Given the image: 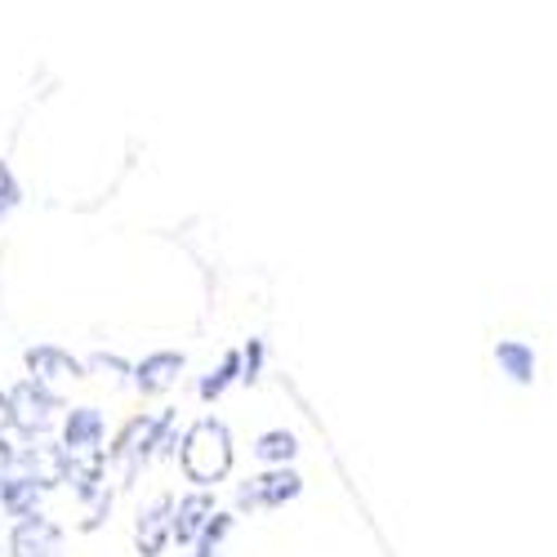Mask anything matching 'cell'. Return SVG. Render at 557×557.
<instances>
[{"instance_id": "obj_1", "label": "cell", "mask_w": 557, "mask_h": 557, "mask_svg": "<svg viewBox=\"0 0 557 557\" xmlns=\"http://www.w3.org/2000/svg\"><path fill=\"white\" fill-rule=\"evenodd\" d=\"M232 469V437L219 420H197L183 437V473L197 486H214L223 482Z\"/></svg>"}, {"instance_id": "obj_2", "label": "cell", "mask_w": 557, "mask_h": 557, "mask_svg": "<svg viewBox=\"0 0 557 557\" xmlns=\"http://www.w3.org/2000/svg\"><path fill=\"white\" fill-rule=\"evenodd\" d=\"M170 420H174V414L165 410V414H157V420H129L125 424V433L112 446V463H116L125 478H134V469L152 455V446H161V433L170 429Z\"/></svg>"}, {"instance_id": "obj_3", "label": "cell", "mask_w": 557, "mask_h": 557, "mask_svg": "<svg viewBox=\"0 0 557 557\" xmlns=\"http://www.w3.org/2000/svg\"><path fill=\"white\" fill-rule=\"evenodd\" d=\"M27 370H32V384H36L40 393H50L54 401L63 397V388H67V384L85 380L81 361H76V357H67L63 348H27Z\"/></svg>"}, {"instance_id": "obj_4", "label": "cell", "mask_w": 557, "mask_h": 557, "mask_svg": "<svg viewBox=\"0 0 557 557\" xmlns=\"http://www.w3.org/2000/svg\"><path fill=\"white\" fill-rule=\"evenodd\" d=\"M54 410H59V401L50 393H40L32 380H23L10 393V424H18L23 433H45L54 424Z\"/></svg>"}, {"instance_id": "obj_5", "label": "cell", "mask_w": 557, "mask_h": 557, "mask_svg": "<svg viewBox=\"0 0 557 557\" xmlns=\"http://www.w3.org/2000/svg\"><path fill=\"white\" fill-rule=\"evenodd\" d=\"M99 437H103V414L95 406H81V410L67 414V424H63V455L67 459L99 455Z\"/></svg>"}, {"instance_id": "obj_6", "label": "cell", "mask_w": 557, "mask_h": 557, "mask_svg": "<svg viewBox=\"0 0 557 557\" xmlns=\"http://www.w3.org/2000/svg\"><path fill=\"white\" fill-rule=\"evenodd\" d=\"M304 491L299 473L290 469H276V473H263V478H250V486H242V504L250 508H276V504H286Z\"/></svg>"}, {"instance_id": "obj_7", "label": "cell", "mask_w": 557, "mask_h": 557, "mask_svg": "<svg viewBox=\"0 0 557 557\" xmlns=\"http://www.w3.org/2000/svg\"><path fill=\"white\" fill-rule=\"evenodd\" d=\"M174 504H170V495H157L144 513H138V553L144 557H157L161 553V544H165V535L174 531Z\"/></svg>"}, {"instance_id": "obj_8", "label": "cell", "mask_w": 557, "mask_h": 557, "mask_svg": "<svg viewBox=\"0 0 557 557\" xmlns=\"http://www.w3.org/2000/svg\"><path fill=\"white\" fill-rule=\"evenodd\" d=\"M59 527L50 518H27L14 531V557H59Z\"/></svg>"}, {"instance_id": "obj_9", "label": "cell", "mask_w": 557, "mask_h": 557, "mask_svg": "<svg viewBox=\"0 0 557 557\" xmlns=\"http://www.w3.org/2000/svg\"><path fill=\"white\" fill-rule=\"evenodd\" d=\"M210 518H214V499L206 495V491H197V495H188V499H178V508H174V540L178 544H193L206 527H210Z\"/></svg>"}, {"instance_id": "obj_10", "label": "cell", "mask_w": 557, "mask_h": 557, "mask_svg": "<svg viewBox=\"0 0 557 557\" xmlns=\"http://www.w3.org/2000/svg\"><path fill=\"white\" fill-rule=\"evenodd\" d=\"M178 370H183V357L178 352H157V357L134 366V384L144 388V393H161V388H170L178 380Z\"/></svg>"}, {"instance_id": "obj_11", "label": "cell", "mask_w": 557, "mask_h": 557, "mask_svg": "<svg viewBox=\"0 0 557 557\" xmlns=\"http://www.w3.org/2000/svg\"><path fill=\"white\" fill-rule=\"evenodd\" d=\"M40 495H45V486L36 482V478H10L5 482V491H0V499H5V508L14 518H36V504H40Z\"/></svg>"}, {"instance_id": "obj_12", "label": "cell", "mask_w": 557, "mask_h": 557, "mask_svg": "<svg viewBox=\"0 0 557 557\" xmlns=\"http://www.w3.org/2000/svg\"><path fill=\"white\" fill-rule=\"evenodd\" d=\"M255 455H259V459H268V463H286V459L295 455V437H290V433H282V429H276V433H263V437H259V446H255Z\"/></svg>"}, {"instance_id": "obj_13", "label": "cell", "mask_w": 557, "mask_h": 557, "mask_svg": "<svg viewBox=\"0 0 557 557\" xmlns=\"http://www.w3.org/2000/svg\"><path fill=\"white\" fill-rule=\"evenodd\" d=\"M237 370H242V352H227L214 375H210V380H201V397H206V401H210V397H219L232 380H237Z\"/></svg>"}, {"instance_id": "obj_14", "label": "cell", "mask_w": 557, "mask_h": 557, "mask_svg": "<svg viewBox=\"0 0 557 557\" xmlns=\"http://www.w3.org/2000/svg\"><path fill=\"white\" fill-rule=\"evenodd\" d=\"M18 183H14V174H10V165L0 161V223H5L10 214H14V206H18Z\"/></svg>"}, {"instance_id": "obj_15", "label": "cell", "mask_w": 557, "mask_h": 557, "mask_svg": "<svg viewBox=\"0 0 557 557\" xmlns=\"http://www.w3.org/2000/svg\"><path fill=\"white\" fill-rule=\"evenodd\" d=\"M499 361L513 370V380H527V370H531V352L518 348V344H499Z\"/></svg>"}, {"instance_id": "obj_16", "label": "cell", "mask_w": 557, "mask_h": 557, "mask_svg": "<svg viewBox=\"0 0 557 557\" xmlns=\"http://www.w3.org/2000/svg\"><path fill=\"white\" fill-rule=\"evenodd\" d=\"M227 531H232V518H223V513H219V518L206 527V535H201V553H197V557H214V548L223 544V535H227Z\"/></svg>"}, {"instance_id": "obj_17", "label": "cell", "mask_w": 557, "mask_h": 557, "mask_svg": "<svg viewBox=\"0 0 557 557\" xmlns=\"http://www.w3.org/2000/svg\"><path fill=\"white\" fill-rule=\"evenodd\" d=\"M259 361H263V344L255 339V344L242 352V366H246V375H242V380H255V375H259Z\"/></svg>"}, {"instance_id": "obj_18", "label": "cell", "mask_w": 557, "mask_h": 557, "mask_svg": "<svg viewBox=\"0 0 557 557\" xmlns=\"http://www.w3.org/2000/svg\"><path fill=\"white\" fill-rule=\"evenodd\" d=\"M10 469H14V455L5 442H0V482H10Z\"/></svg>"}]
</instances>
